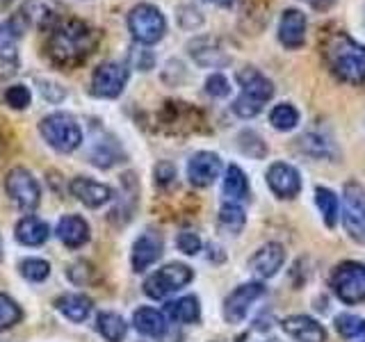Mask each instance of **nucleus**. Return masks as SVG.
<instances>
[{
  "label": "nucleus",
  "instance_id": "obj_1",
  "mask_svg": "<svg viewBox=\"0 0 365 342\" xmlns=\"http://www.w3.org/2000/svg\"><path fill=\"white\" fill-rule=\"evenodd\" d=\"M98 30L87 26L80 19H64L51 30L46 41V57L62 68H73L83 64L91 51L98 46Z\"/></svg>",
  "mask_w": 365,
  "mask_h": 342
},
{
  "label": "nucleus",
  "instance_id": "obj_2",
  "mask_svg": "<svg viewBox=\"0 0 365 342\" xmlns=\"http://www.w3.org/2000/svg\"><path fill=\"white\" fill-rule=\"evenodd\" d=\"M324 60L340 83L365 85V43L351 39L347 32H336L324 41Z\"/></svg>",
  "mask_w": 365,
  "mask_h": 342
},
{
  "label": "nucleus",
  "instance_id": "obj_3",
  "mask_svg": "<svg viewBox=\"0 0 365 342\" xmlns=\"http://www.w3.org/2000/svg\"><path fill=\"white\" fill-rule=\"evenodd\" d=\"M240 83V96L233 100V112L240 119H254L262 112V108L267 105V100L274 96V85L272 80L260 73L254 66H245L237 73Z\"/></svg>",
  "mask_w": 365,
  "mask_h": 342
},
{
  "label": "nucleus",
  "instance_id": "obj_4",
  "mask_svg": "<svg viewBox=\"0 0 365 342\" xmlns=\"http://www.w3.org/2000/svg\"><path fill=\"white\" fill-rule=\"evenodd\" d=\"M39 133L43 142L57 153H73L83 144V128L78 119L68 112H53L39 121Z\"/></svg>",
  "mask_w": 365,
  "mask_h": 342
},
{
  "label": "nucleus",
  "instance_id": "obj_5",
  "mask_svg": "<svg viewBox=\"0 0 365 342\" xmlns=\"http://www.w3.org/2000/svg\"><path fill=\"white\" fill-rule=\"evenodd\" d=\"M329 285L342 304L356 306L365 301V262L345 260L331 271Z\"/></svg>",
  "mask_w": 365,
  "mask_h": 342
},
{
  "label": "nucleus",
  "instance_id": "obj_6",
  "mask_svg": "<svg viewBox=\"0 0 365 342\" xmlns=\"http://www.w3.org/2000/svg\"><path fill=\"white\" fill-rule=\"evenodd\" d=\"M128 32L140 46H153L165 37L167 19L160 7L151 3H140L128 11Z\"/></svg>",
  "mask_w": 365,
  "mask_h": 342
},
{
  "label": "nucleus",
  "instance_id": "obj_7",
  "mask_svg": "<svg viewBox=\"0 0 365 342\" xmlns=\"http://www.w3.org/2000/svg\"><path fill=\"white\" fill-rule=\"evenodd\" d=\"M342 226L354 242L365 244V187L359 180H347L342 187Z\"/></svg>",
  "mask_w": 365,
  "mask_h": 342
},
{
  "label": "nucleus",
  "instance_id": "obj_8",
  "mask_svg": "<svg viewBox=\"0 0 365 342\" xmlns=\"http://www.w3.org/2000/svg\"><path fill=\"white\" fill-rule=\"evenodd\" d=\"M192 279L194 271L187 265H182V262H169V265L160 267L144 281V292L151 299H165V296L185 288Z\"/></svg>",
  "mask_w": 365,
  "mask_h": 342
},
{
  "label": "nucleus",
  "instance_id": "obj_9",
  "mask_svg": "<svg viewBox=\"0 0 365 342\" xmlns=\"http://www.w3.org/2000/svg\"><path fill=\"white\" fill-rule=\"evenodd\" d=\"M5 190L21 210L32 212L41 201V187L26 167H14L5 176Z\"/></svg>",
  "mask_w": 365,
  "mask_h": 342
},
{
  "label": "nucleus",
  "instance_id": "obj_10",
  "mask_svg": "<svg viewBox=\"0 0 365 342\" xmlns=\"http://www.w3.org/2000/svg\"><path fill=\"white\" fill-rule=\"evenodd\" d=\"M130 78V68L123 62H101L91 73V96L98 98H117L125 89Z\"/></svg>",
  "mask_w": 365,
  "mask_h": 342
},
{
  "label": "nucleus",
  "instance_id": "obj_11",
  "mask_svg": "<svg viewBox=\"0 0 365 342\" xmlns=\"http://www.w3.org/2000/svg\"><path fill=\"white\" fill-rule=\"evenodd\" d=\"M265 294L262 283H245L226 296L224 301V319L228 324H240L249 315L251 306H254L260 296Z\"/></svg>",
  "mask_w": 365,
  "mask_h": 342
},
{
  "label": "nucleus",
  "instance_id": "obj_12",
  "mask_svg": "<svg viewBox=\"0 0 365 342\" xmlns=\"http://www.w3.org/2000/svg\"><path fill=\"white\" fill-rule=\"evenodd\" d=\"M60 5L55 0H26L19 11V19L23 21V26H34L41 30H53L60 23Z\"/></svg>",
  "mask_w": 365,
  "mask_h": 342
},
{
  "label": "nucleus",
  "instance_id": "obj_13",
  "mask_svg": "<svg viewBox=\"0 0 365 342\" xmlns=\"http://www.w3.org/2000/svg\"><path fill=\"white\" fill-rule=\"evenodd\" d=\"M267 185L279 199H294L302 192V174L299 169L288 162H274L267 169Z\"/></svg>",
  "mask_w": 365,
  "mask_h": 342
},
{
  "label": "nucleus",
  "instance_id": "obj_14",
  "mask_svg": "<svg viewBox=\"0 0 365 342\" xmlns=\"http://www.w3.org/2000/svg\"><path fill=\"white\" fill-rule=\"evenodd\" d=\"M222 174V157L212 151H199L187 162V178L194 187H210Z\"/></svg>",
  "mask_w": 365,
  "mask_h": 342
},
{
  "label": "nucleus",
  "instance_id": "obj_15",
  "mask_svg": "<svg viewBox=\"0 0 365 342\" xmlns=\"http://www.w3.org/2000/svg\"><path fill=\"white\" fill-rule=\"evenodd\" d=\"M163 249H165V242H163V235H160L158 231L142 233L140 237L135 239L133 251H130L133 271L142 274L144 269L151 267L153 262H158L160 256H163Z\"/></svg>",
  "mask_w": 365,
  "mask_h": 342
},
{
  "label": "nucleus",
  "instance_id": "obj_16",
  "mask_svg": "<svg viewBox=\"0 0 365 342\" xmlns=\"http://www.w3.org/2000/svg\"><path fill=\"white\" fill-rule=\"evenodd\" d=\"M306 28H308V19L302 9H285L281 19H279V41L285 46L288 51L302 48L306 41Z\"/></svg>",
  "mask_w": 365,
  "mask_h": 342
},
{
  "label": "nucleus",
  "instance_id": "obj_17",
  "mask_svg": "<svg viewBox=\"0 0 365 342\" xmlns=\"http://www.w3.org/2000/svg\"><path fill=\"white\" fill-rule=\"evenodd\" d=\"M187 51L192 60L205 68H222L231 62V55H226L220 39L215 37H197L194 41H190Z\"/></svg>",
  "mask_w": 365,
  "mask_h": 342
},
{
  "label": "nucleus",
  "instance_id": "obj_18",
  "mask_svg": "<svg viewBox=\"0 0 365 342\" xmlns=\"http://www.w3.org/2000/svg\"><path fill=\"white\" fill-rule=\"evenodd\" d=\"M283 262H285V249L279 242H267L251 256L249 269L254 271L258 279H272L279 274Z\"/></svg>",
  "mask_w": 365,
  "mask_h": 342
},
{
  "label": "nucleus",
  "instance_id": "obj_19",
  "mask_svg": "<svg viewBox=\"0 0 365 342\" xmlns=\"http://www.w3.org/2000/svg\"><path fill=\"white\" fill-rule=\"evenodd\" d=\"M281 328L285 336H290L297 342H324L327 331L317 319L308 315H290L281 322Z\"/></svg>",
  "mask_w": 365,
  "mask_h": 342
},
{
  "label": "nucleus",
  "instance_id": "obj_20",
  "mask_svg": "<svg viewBox=\"0 0 365 342\" xmlns=\"http://www.w3.org/2000/svg\"><path fill=\"white\" fill-rule=\"evenodd\" d=\"M73 197L85 203L87 208H101V205H106L110 199H112V187H108L106 182H96L87 176H78L71 180V185H68Z\"/></svg>",
  "mask_w": 365,
  "mask_h": 342
},
{
  "label": "nucleus",
  "instance_id": "obj_21",
  "mask_svg": "<svg viewBox=\"0 0 365 342\" xmlns=\"http://www.w3.org/2000/svg\"><path fill=\"white\" fill-rule=\"evenodd\" d=\"M57 237H60L68 249H78V247L87 244L89 226H87V222L83 219V217L66 214V217H62L60 222H57Z\"/></svg>",
  "mask_w": 365,
  "mask_h": 342
},
{
  "label": "nucleus",
  "instance_id": "obj_22",
  "mask_svg": "<svg viewBox=\"0 0 365 342\" xmlns=\"http://www.w3.org/2000/svg\"><path fill=\"white\" fill-rule=\"evenodd\" d=\"M133 326L140 331L142 336L163 338L167 331V317H165V313L155 311L151 306H142V308H137L133 315Z\"/></svg>",
  "mask_w": 365,
  "mask_h": 342
},
{
  "label": "nucleus",
  "instance_id": "obj_23",
  "mask_svg": "<svg viewBox=\"0 0 365 342\" xmlns=\"http://www.w3.org/2000/svg\"><path fill=\"white\" fill-rule=\"evenodd\" d=\"M16 32L11 30L9 21L0 23V78L16 73L19 57H16Z\"/></svg>",
  "mask_w": 365,
  "mask_h": 342
},
{
  "label": "nucleus",
  "instance_id": "obj_24",
  "mask_svg": "<svg viewBox=\"0 0 365 342\" xmlns=\"http://www.w3.org/2000/svg\"><path fill=\"white\" fill-rule=\"evenodd\" d=\"M89 160L94 162L96 167H103V169H108L112 165H117L123 160V151H121V146L119 142L114 140V137L106 135L103 140H94V144H91L89 148Z\"/></svg>",
  "mask_w": 365,
  "mask_h": 342
},
{
  "label": "nucleus",
  "instance_id": "obj_25",
  "mask_svg": "<svg viewBox=\"0 0 365 342\" xmlns=\"http://www.w3.org/2000/svg\"><path fill=\"white\" fill-rule=\"evenodd\" d=\"M165 315L176 324H194L201 317V306L197 296H180L165 306Z\"/></svg>",
  "mask_w": 365,
  "mask_h": 342
},
{
  "label": "nucleus",
  "instance_id": "obj_26",
  "mask_svg": "<svg viewBox=\"0 0 365 342\" xmlns=\"http://www.w3.org/2000/svg\"><path fill=\"white\" fill-rule=\"evenodd\" d=\"M16 239L26 247H41L46 239H48L51 231L48 224L37 219V217H23V219L16 224Z\"/></svg>",
  "mask_w": 365,
  "mask_h": 342
},
{
  "label": "nucleus",
  "instance_id": "obj_27",
  "mask_svg": "<svg viewBox=\"0 0 365 342\" xmlns=\"http://www.w3.org/2000/svg\"><path fill=\"white\" fill-rule=\"evenodd\" d=\"M57 311H60L66 319H71V322H85L91 313V299L85 294H78V292H71V294H62L60 299L55 301Z\"/></svg>",
  "mask_w": 365,
  "mask_h": 342
},
{
  "label": "nucleus",
  "instance_id": "obj_28",
  "mask_svg": "<svg viewBox=\"0 0 365 342\" xmlns=\"http://www.w3.org/2000/svg\"><path fill=\"white\" fill-rule=\"evenodd\" d=\"M222 192H224V197L228 199V203H237V201L249 199V178L237 165H231L226 169Z\"/></svg>",
  "mask_w": 365,
  "mask_h": 342
},
{
  "label": "nucleus",
  "instance_id": "obj_29",
  "mask_svg": "<svg viewBox=\"0 0 365 342\" xmlns=\"http://www.w3.org/2000/svg\"><path fill=\"white\" fill-rule=\"evenodd\" d=\"M315 203L319 212H322V219L329 228H336L340 219V201L336 197V192H331L329 187H317L315 190Z\"/></svg>",
  "mask_w": 365,
  "mask_h": 342
},
{
  "label": "nucleus",
  "instance_id": "obj_30",
  "mask_svg": "<svg viewBox=\"0 0 365 342\" xmlns=\"http://www.w3.org/2000/svg\"><path fill=\"white\" fill-rule=\"evenodd\" d=\"M96 326H98V333L108 342H121L125 333H128V324H125V319L117 313H101L96 319Z\"/></svg>",
  "mask_w": 365,
  "mask_h": 342
},
{
  "label": "nucleus",
  "instance_id": "obj_31",
  "mask_svg": "<svg viewBox=\"0 0 365 342\" xmlns=\"http://www.w3.org/2000/svg\"><path fill=\"white\" fill-rule=\"evenodd\" d=\"M269 123L274 130L290 133L297 128V123H299V110H297L292 103H279V105H274L269 112Z\"/></svg>",
  "mask_w": 365,
  "mask_h": 342
},
{
  "label": "nucleus",
  "instance_id": "obj_32",
  "mask_svg": "<svg viewBox=\"0 0 365 342\" xmlns=\"http://www.w3.org/2000/svg\"><path fill=\"white\" fill-rule=\"evenodd\" d=\"M247 224V217L245 210L240 208L237 203H224L222 210H220V228L228 235H237L240 231L245 228Z\"/></svg>",
  "mask_w": 365,
  "mask_h": 342
},
{
  "label": "nucleus",
  "instance_id": "obj_33",
  "mask_svg": "<svg viewBox=\"0 0 365 342\" xmlns=\"http://www.w3.org/2000/svg\"><path fill=\"white\" fill-rule=\"evenodd\" d=\"M21 274L26 276L28 281L32 283H41L48 279V274H51V262L48 260H41V258H26V260H21V265H19Z\"/></svg>",
  "mask_w": 365,
  "mask_h": 342
},
{
  "label": "nucleus",
  "instance_id": "obj_34",
  "mask_svg": "<svg viewBox=\"0 0 365 342\" xmlns=\"http://www.w3.org/2000/svg\"><path fill=\"white\" fill-rule=\"evenodd\" d=\"M21 319H23L21 306L14 299H9L7 294L0 292V331L11 328L14 324H19Z\"/></svg>",
  "mask_w": 365,
  "mask_h": 342
},
{
  "label": "nucleus",
  "instance_id": "obj_35",
  "mask_svg": "<svg viewBox=\"0 0 365 342\" xmlns=\"http://www.w3.org/2000/svg\"><path fill=\"white\" fill-rule=\"evenodd\" d=\"M363 326H365V319L359 317V315L342 313V315L336 317V331H338L342 338H347V340L356 338L361 331H363Z\"/></svg>",
  "mask_w": 365,
  "mask_h": 342
},
{
  "label": "nucleus",
  "instance_id": "obj_36",
  "mask_svg": "<svg viewBox=\"0 0 365 342\" xmlns=\"http://www.w3.org/2000/svg\"><path fill=\"white\" fill-rule=\"evenodd\" d=\"M5 103L11 110H26L32 103V94L26 85H11L5 89Z\"/></svg>",
  "mask_w": 365,
  "mask_h": 342
},
{
  "label": "nucleus",
  "instance_id": "obj_37",
  "mask_svg": "<svg viewBox=\"0 0 365 342\" xmlns=\"http://www.w3.org/2000/svg\"><path fill=\"white\" fill-rule=\"evenodd\" d=\"M205 94L212 98H226L231 94V83L226 80V76L222 73H212L208 80H205Z\"/></svg>",
  "mask_w": 365,
  "mask_h": 342
},
{
  "label": "nucleus",
  "instance_id": "obj_38",
  "mask_svg": "<svg viewBox=\"0 0 365 342\" xmlns=\"http://www.w3.org/2000/svg\"><path fill=\"white\" fill-rule=\"evenodd\" d=\"M299 146H302V151L311 153L313 157H324V155H329V151H327L329 142L322 140L319 135H306V137H302Z\"/></svg>",
  "mask_w": 365,
  "mask_h": 342
},
{
  "label": "nucleus",
  "instance_id": "obj_39",
  "mask_svg": "<svg viewBox=\"0 0 365 342\" xmlns=\"http://www.w3.org/2000/svg\"><path fill=\"white\" fill-rule=\"evenodd\" d=\"M176 247L182 251V254L197 256L199 251H201V237H199L197 233L182 231V233H178V237H176Z\"/></svg>",
  "mask_w": 365,
  "mask_h": 342
},
{
  "label": "nucleus",
  "instance_id": "obj_40",
  "mask_svg": "<svg viewBox=\"0 0 365 342\" xmlns=\"http://www.w3.org/2000/svg\"><path fill=\"white\" fill-rule=\"evenodd\" d=\"M178 23L185 30H194V28H199L201 23H203V16H201V11L197 7L185 5V7L178 9Z\"/></svg>",
  "mask_w": 365,
  "mask_h": 342
},
{
  "label": "nucleus",
  "instance_id": "obj_41",
  "mask_svg": "<svg viewBox=\"0 0 365 342\" xmlns=\"http://www.w3.org/2000/svg\"><path fill=\"white\" fill-rule=\"evenodd\" d=\"M39 83V91L43 94V98L46 100H51V103H60V100H64V96H66V89L62 87V85H57V83H53V80H37Z\"/></svg>",
  "mask_w": 365,
  "mask_h": 342
},
{
  "label": "nucleus",
  "instance_id": "obj_42",
  "mask_svg": "<svg viewBox=\"0 0 365 342\" xmlns=\"http://www.w3.org/2000/svg\"><path fill=\"white\" fill-rule=\"evenodd\" d=\"M130 64L137 68V71H148V68H153L155 57L151 51H146V48H135L130 53Z\"/></svg>",
  "mask_w": 365,
  "mask_h": 342
},
{
  "label": "nucleus",
  "instance_id": "obj_43",
  "mask_svg": "<svg viewBox=\"0 0 365 342\" xmlns=\"http://www.w3.org/2000/svg\"><path fill=\"white\" fill-rule=\"evenodd\" d=\"M176 178V169L174 165H169V162H160L155 167V180L160 182V185H165V182H171Z\"/></svg>",
  "mask_w": 365,
  "mask_h": 342
},
{
  "label": "nucleus",
  "instance_id": "obj_44",
  "mask_svg": "<svg viewBox=\"0 0 365 342\" xmlns=\"http://www.w3.org/2000/svg\"><path fill=\"white\" fill-rule=\"evenodd\" d=\"M306 5H311L313 9H317V11H327V9H331L334 7L338 0H304Z\"/></svg>",
  "mask_w": 365,
  "mask_h": 342
},
{
  "label": "nucleus",
  "instance_id": "obj_45",
  "mask_svg": "<svg viewBox=\"0 0 365 342\" xmlns=\"http://www.w3.org/2000/svg\"><path fill=\"white\" fill-rule=\"evenodd\" d=\"M215 3L220 7H231V5H235V0H215Z\"/></svg>",
  "mask_w": 365,
  "mask_h": 342
},
{
  "label": "nucleus",
  "instance_id": "obj_46",
  "mask_svg": "<svg viewBox=\"0 0 365 342\" xmlns=\"http://www.w3.org/2000/svg\"><path fill=\"white\" fill-rule=\"evenodd\" d=\"M351 342H365V326H363V331H361L356 338H351Z\"/></svg>",
  "mask_w": 365,
  "mask_h": 342
},
{
  "label": "nucleus",
  "instance_id": "obj_47",
  "mask_svg": "<svg viewBox=\"0 0 365 342\" xmlns=\"http://www.w3.org/2000/svg\"><path fill=\"white\" fill-rule=\"evenodd\" d=\"M205 3H215V0H205Z\"/></svg>",
  "mask_w": 365,
  "mask_h": 342
},
{
  "label": "nucleus",
  "instance_id": "obj_48",
  "mask_svg": "<svg viewBox=\"0 0 365 342\" xmlns=\"http://www.w3.org/2000/svg\"><path fill=\"white\" fill-rule=\"evenodd\" d=\"M269 342H277V340H269Z\"/></svg>",
  "mask_w": 365,
  "mask_h": 342
}]
</instances>
